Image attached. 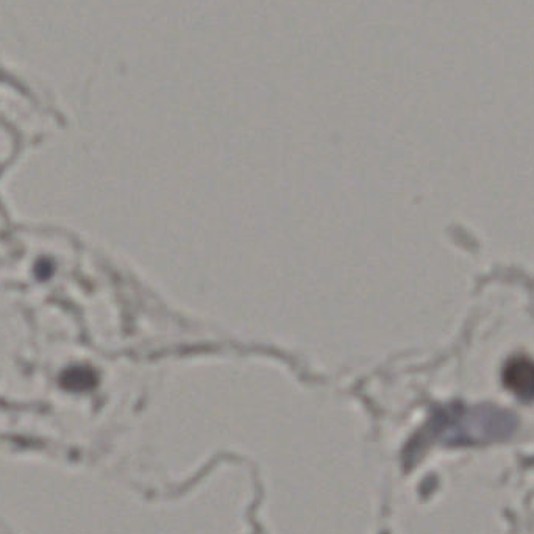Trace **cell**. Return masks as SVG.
Wrapping results in <instances>:
<instances>
[{"mask_svg":"<svg viewBox=\"0 0 534 534\" xmlns=\"http://www.w3.org/2000/svg\"><path fill=\"white\" fill-rule=\"evenodd\" d=\"M518 417L492 405H449L439 408L428 422L411 451L430 442L450 445H481L511 438L518 430Z\"/></svg>","mask_w":534,"mask_h":534,"instance_id":"6da1fadb","label":"cell"},{"mask_svg":"<svg viewBox=\"0 0 534 534\" xmlns=\"http://www.w3.org/2000/svg\"><path fill=\"white\" fill-rule=\"evenodd\" d=\"M503 382L506 388L523 402L534 400V361L523 356L512 358L506 364Z\"/></svg>","mask_w":534,"mask_h":534,"instance_id":"7a4b0ae2","label":"cell"}]
</instances>
